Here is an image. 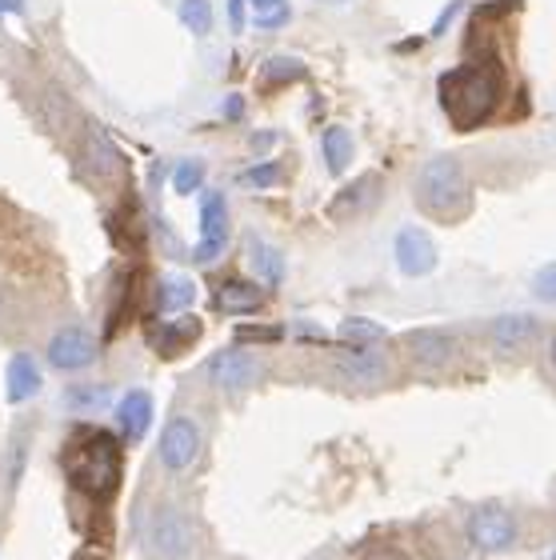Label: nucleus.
I'll list each match as a JSON object with an SVG mask.
<instances>
[{"mask_svg": "<svg viewBox=\"0 0 556 560\" xmlns=\"http://www.w3.org/2000/svg\"><path fill=\"white\" fill-rule=\"evenodd\" d=\"M289 16H292L289 4H285V0H277V4H265V9H256L253 24H256V28H280V24L289 21Z\"/></svg>", "mask_w": 556, "mask_h": 560, "instance_id": "c756f323", "label": "nucleus"}, {"mask_svg": "<svg viewBox=\"0 0 556 560\" xmlns=\"http://www.w3.org/2000/svg\"><path fill=\"white\" fill-rule=\"evenodd\" d=\"M533 296L541 304H556V260H548V265H541L533 272Z\"/></svg>", "mask_w": 556, "mask_h": 560, "instance_id": "cd10ccee", "label": "nucleus"}, {"mask_svg": "<svg viewBox=\"0 0 556 560\" xmlns=\"http://www.w3.org/2000/svg\"><path fill=\"white\" fill-rule=\"evenodd\" d=\"M200 185H205V161L185 156V161L173 168V192L176 197H193V192H200Z\"/></svg>", "mask_w": 556, "mask_h": 560, "instance_id": "393cba45", "label": "nucleus"}, {"mask_svg": "<svg viewBox=\"0 0 556 560\" xmlns=\"http://www.w3.org/2000/svg\"><path fill=\"white\" fill-rule=\"evenodd\" d=\"M265 4H277V0H253V9H265Z\"/></svg>", "mask_w": 556, "mask_h": 560, "instance_id": "c9c22d12", "label": "nucleus"}, {"mask_svg": "<svg viewBox=\"0 0 556 560\" xmlns=\"http://www.w3.org/2000/svg\"><path fill=\"white\" fill-rule=\"evenodd\" d=\"M140 545L152 560H188L197 549V528H193L188 513H181L173 504H157L140 525Z\"/></svg>", "mask_w": 556, "mask_h": 560, "instance_id": "20e7f679", "label": "nucleus"}, {"mask_svg": "<svg viewBox=\"0 0 556 560\" xmlns=\"http://www.w3.org/2000/svg\"><path fill=\"white\" fill-rule=\"evenodd\" d=\"M181 24L193 36H205L212 28V0H181Z\"/></svg>", "mask_w": 556, "mask_h": 560, "instance_id": "a878e982", "label": "nucleus"}, {"mask_svg": "<svg viewBox=\"0 0 556 560\" xmlns=\"http://www.w3.org/2000/svg\"><path fill=\"white\" fill-rule=\"evenodd\" d=\"M548 560H556V549H553V557H548Z\"/></svg>", "mask_w": 556, "mask_h": 560, "instance_id": "e433bc0d", "label": "nucleus"}, {"mask_svg": "<svg viewBox=\"0 0 556 560\" xmlns=\"http://www.w3.org/2000/svg\"><path fill=\"white\" fill-rule=\"evenodd\" d=\"M152 417H157V405H152V397L144 393V388H128V393H120V400L113 405L116 436L128 444H137L149 436Z\"/></svg>", "mask_w": 556, "mask_h": 560, "instance_id": "f8f14e48", "label": "nucleus"}, {"mask_svg": "<svg viewBox=\"0 0 556 560\" xmlns=\"http://www.w3.org/2000/svg\"><path fill=\"white\" fill-rule=\"evenodd\" d=\"M120 168V152L113 149V140L101 129L89 132V173L93 176H113Z\"/></svg>", "mask_w": 556, "mask_h": 560, "instance_id": "b1692460", "label": "nucleus"}, {"mask_svg": "<svg viewBox=\"0 0 556 560\" xmlns=\"http://www.w3.org/2000/svg\"><path fill=\"white\" fill-rule=\"evenodd\" d=\"M377 200H381V176L364 173V176H357L352 185H345L340 192H336L328 212H333L336 221H352V217H360V212H369Z\"/></svg>", "mask_w": 556, "mask_h": 560, "instance_id": "dca6fc26", "label": "nucleus"}, {"mask_svg": "<svg viewBox=\"0 0 556 560\" xmlns=\"http://www.w3.org/2000/svg\"><path fill=\"white\" fill-rule=\"evenodd\" d=\"M333 373L340 376V385L372 393V388L389 385L393 364H389V357L381 349H345L333 357Z\"/></svg>", "mask_w": 556, "mask_h": 560, "instance_id": "1a4fd4ad", "label": "nucleus"}, {"mask_svg": "<svg viewBox=\"0 0 556 560\" xmlns=\"http://www.w3.org/2000/svg\"><path fill=\"white\" fill-rule=\"evenodd\" d=\"M60 405L72 412V417H101L105 409H113V388L105 385V381H81V385H69L65 388V397H60Z\"/></svg>", "mask_w": 556, "mask_h": 560, "instance_id": "6ab92c4d", "label": "nucleus"}, {"mask_svg": "<svg viewBox=\"0 0 556 560\" xmlns=\"http://www.w3.org/2000/svg\"><path fill=\"white\" fill-rule=\"evenodd\" d=\"M193 301H197V280L185 277V272L161 277V284H157V308L164 316H185L193 308Z\"/></svg>", "mask_w": 556, "mask_h": 560, "instance_id": "aec40b11", "label": "nucleus"}, {"mask_svg": "<svg viewBox=\"0 0 556 560\" xmlns=\"http://www.w3.org/2000/svg\"><path fill=\"white\" fill-rule=\"evenodd\" d=\"M260 304H265V289L253 284V280H244V277L221 280L217 292H212V308H217V313H229V316L256 313Z\"/></svg>", "mask_w": 556, "mask_h": 560, "instance_id": "a211bd4d", "label": "nucleus"}, {"mask_svg": "<svg viewBox=\"0 0 556 560\" xmlns=\"http://www.w3.org/2000/svg\"><path fill=\"white\" fill-rule=\"evenodd\" d=\"M464 537L480 557H500L521 540V525L505 504H476L464 521Z\"/></svg>", "mask_w": 556, "mask_h": 560, "instance_id": "39448f33", "label": "nucleus"}, {"mask_svg": "<svg viewBox=\"0 0 556 560\" xmlns=\"http://www.w3.org/2000/svg\"><path fill=\"white\" fill-rule=\"evenodd\" d=\"M321 152H325V168L333 176H340L352 164V137L345 129H325L321 137Z\"/></svg>", "mask_w": 556, "mask_h": 560, "instance_id": "5701e85b", "label": "nucleus"}, {"mask_svg": "<svg viewBox=\"0 0 556 560\" xmlns=\"http://www.w3.org/2000/svg\"><path fill=\"white\" fill-rule=\"evenodd\" d=\"M200 424L185 412H176L169 417V424L161 429V441H157V460H161L164 472H188V468L197 465L200 456Z\"/></svg>", "mask_w": 556, "mask_h": 560, "instance_id": "0eeeda50", "label": "nucleus"}, {"mask_svg": "<svg viewBox=\"0 0 556 560\" xmlns=\"http://www.w3.org/2000/svg\"><path fill=\"white\" fill-rule=\"evenodd\" d=\"M197 337H200V320H197V316H169L164 325H152L149 328V345L161 352V357H169V361H173L176 352L193 349V345H197Z\"/></svg>", "mask_w": 556, "mask_h": 560, "instance_id": "f3484780", "label": "nucleus"}, {"mask_svg": "<svg viewBox=\"0 0 556 560\" xmlns=\"http://www.w3.org/2000/svg\"><path fill=\"white\" fill-rule=\"evenodd\" d=\"M285 180V173H280V164L277 161H265V164H253V168H244L241 176V185L248 188H273Z\"/></svg>", "mask_w": 556, "mask_h": 560, "instance_id": "bb28decb", "label": "nucleus"}, {"mask_svg": "<svg viewBox=\"0 0 556 560\" xmlns=\"http://www.w3.org/2000/svg\"><path fill=\"white\" fill-rule=\"evenodd\" d=\"M229 16H232V28H244V0H232Z\"/></svg>", "mask_w": 556, "mask_h": 560, "instance_id": "2f4dec72", "label": "nucleus"}, {"mask_svg": "<svg viewBox=\"0 0 556 560\" xmlns=\"http://www.w3.org/2000/svg\"><path fill=\"white\" fill-rule=\"evenodd\" d=\"M393 260L405 277L420 280V277H429V272H437L441 253H437V241H432L429 229H420V224H401L393 236Z\"/></svg>", "mask_w": 556, "mask_h": 560, "instance_id": "6e6552de", "label": "nucleus"}, {"mask_svg": "<svg viewBox=\"0 0 556 560\" xmlns=\"http://www.w3.org/2000/svg\"><path fill=\"white\" fill-rule=\"evenodd\" d=\"M120 436L105 429H81L65 444V477L77 492H89L96 501L113 497L120 485Z\"/></svg>", "mask_w": 556, "mask_h": 560, "instance_id": "f03ea898", "label": "nucleus"}, {"mask_svg": "<svg viewBox=\"0 0 556 560\" xmlns=\"http://www.w3.org/2000/svg\"><path fill=\"white\" fill-rule=\"evenodd\" d=\"M280 337H285V328L280 325H253L241 332V340H248V345H260V340L268 345V340H280Z\"/></svg>", "mask_w": 556, "mask_h": 560, "instance_id": "7c9ffc66", "label": "nucleus"}, {"mask_svg": "<svg viewBox=\"0 0 556 560\" xmlns=\"http://www.w3.org/2000/svg\"><path fill=\"white\" fill-rule=\"evenodd\" d=\"M229 248V200L224 192H205L200 200V241L193 248L197 265H212Z\"/></svg>", "mask_w": 556, "mask_h": 560, "instance_id": "9b49d317", "label": "nucleus"}, {"mask_svg": "<svg viewBox=\"0 0 556 560\" xmlns=\"http://www.w3.org/2000/svg\"><path fill=\"white\" fill-rule=\"evenodd\" d=\"M485 332H488V345L497 352H521L536 340L541 320H536L533 313H500L488 320Z\"/></svg>", "mask_w": 556, "mask_h": 560, "instance_id": "4468645a", "label": "nucleus"}, {"mask_svg": "<svg viewBox=\"0 0 556 560\" xmlns=\"http://www.w3.org/2000/svg\"><path fill=\"white\" fill-rule=\"evenodd\" d=\"M548 361H553V369H556V332H553V340H548Z\"/></svg>", "mask_w": 556, "mask_h": 560, "instance_id": "f704fd0d", "label": "nucleus"}, {"mask_svg": "<svg viewBox=\"0 0 556 560\" xmlns=\"http://www.w3.org/2000/svg\"><path fill=\"white\" fill-rule=\"evenodd\" d=\"M417 205L432 217L444 221H461L468 205H473V188H468V173H464L461 156L452 152H437L420 164L417 173Z\"/></svg>", "mask_w": 556, "mask_h": 560, "instance_id": "7ed1b4c3", "label": "nucleus"}, {"mask_svg": "<svg viewBox=\"0 0 556 560\" xmlns=\"http://www.w3.org/2000/svg\"><path fill=\"white\" fill-rule=\"evenodd\" d=\"M96 357H101V345H96L93 332L81 325H65L48 337L45 361L53 364L57 373H81V369H89Z\"/></svg>", "mask_w": 556, "mask_h": 560, "instance_id": "9d476101", "label": "nucleus"}, {"mask_svg": "<svg viewBox=\"0 0 556 560\" xmlns=\"http://www.w3.org/2000/svg\"><path fill=\"white\" fill-rule=\"evenodd\" d=\"M248 265H253L256 280H265L268 289L285 284V257H280V248L265 245V241H253L248 245Z\"/></svg>", "mask_w": 556, "mask_h": 560, "instance_id": "412c9836", "label": "nucleus"}, {"mask_svg": "<svg viewBox=\"0 0 556 560\" xmlns=\"http://www.w3.org/2000/svg\"><path fill=\"white\" fill-rule=\"evenodd\" d=\"M437 96H441L444 117L456 125V129H476L485 125L493 113L505 101V69L497 60H473V65H461L441 77L437 84Z\"/></svg>", "mask_w": 556, "mask_h": 560, "instance_id": "f257e3e1", "label": "nucleus"}, {"mask_svg": "<svg viewBox=\"0 0 556 560\" xmlns=\"http://www.w3.org/2000/svg\"><path fill=\"white\" fill-rule=\"evenodd\" d=\"M205 376H209L212 388H221L229 397H241V393H253L265 381V361L253 349L232 345V349L212 352L209 364H205Z\"/></svg>", "mask_w": 556, "mask_h": 560, "instance_id": "423d86ee", "label": "nucleus"}, {"mask_svg": "<svg viewBox=\"0 0 556 560\" xmlns=\"http://www.w3.org/2000/svg\"><path fill=\"white\" fill-rule=\"evenodd\" d=\"M12 12H24V0H0V16H12Z\"/></svg>", "mask_w": 556, "mask_h": 560, "instance_id": "473e14b6", "label": "nucleus"}, {"mask_svg": "<svg viewBox=\"0 0 556 560\" xmlns=\"http://www.w3.org/2000/svg\"><path fill=\"white\" fill-rule=\"evenodd\" d=\"M336 337L345 340L348 349H377V340H384V325H377L369 316H345Z\"/></svg>", "mask_w": 556, "mask_h": 560, "instance_id": "4be33fe9", "label": "nucleus"}, {"mask_svg": "<svg viewBox=\"0 0 556 560\" xmlns=\"http://www.w3.org/2000/svg\"><path fill=\"white\" fill-rule=\"evenodd\" d=\"M224 113H229V117H241V101H236V96H232L229 105H224Z\"/></svg>", "mask_w": 556, "mask_h": 560, "instance_id": "72a5a7b5", "label": "nucleus"}, {"mask_svg": "<svg viewBox=\"0 0 556 560\" xmlns=\"http://www.w3.org/2000/svg\"><path fill=\"white\" fill-rule=\"evenodd\" d=\"M292 77H304V65H301V60H292V57L268 60L265 81H292Z\"/></svg>", "mask_w": 556, "mask_h": 560, "instance_id": "c85d7f7f", "label": "nucleus"}, {"mask_svg": "<svg viewBox=\"0 0 556 560\" xmlns=\"http://www.w3.org/2000/svg\"><path fill=\"white\" fill-rule=\"evenodd\" d=\"M40 388H45V373H40L33 352H12L9 369H4V397H9V405H24V400L40 397Z\"/></svg>", "mask_w": 556, "mask_h": 560, "instance_id": "2eb2a0df", "label": "nucleus"}, {"mask_svg": "<svg viewBox=\"0 0 556 560\" xmlns=\"http://www.w3.org/2000/svg\"><path fill=\"white\" fill-rule=\"evenodd\" d=\"M405 349L420 369H449L456 361V337L444 328H413L405 337Z\"/></svg>", "mask_w": 556, "mask_h": 560, "instance_id": "ddd939ff", "label": "nucleus"}]
</instances>
